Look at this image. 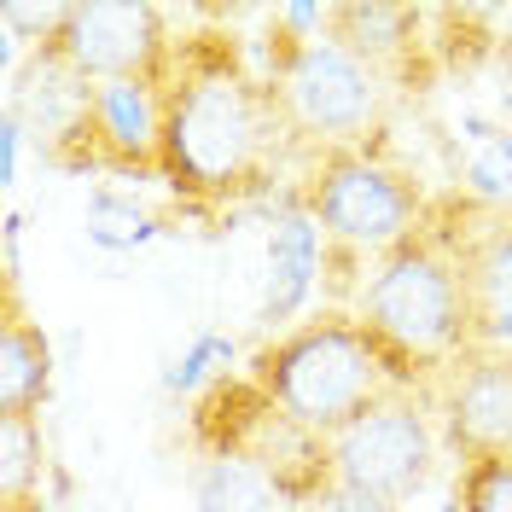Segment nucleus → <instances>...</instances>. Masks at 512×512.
<instances>
[{
	"label": "nucleus",
	"instance_id": "obj_1",
	"mask_svg": "<svg viewBox=\"0 0 512 512\" xmlns=\"http://www.w3.org/2000/svg\"><path fill=\"white\" fill-rule=\"evenodd\" d=\"M297 146L286 99L256 70L233 30H198L175 47L163 82L158 181L192 210L251 204L274 192Z\"/></svg>",
	"mask_w": 512,
	"mask_h": 512
},
{
	"label": "nucleus",
	"instance_id": "obj_2",
	"mask_svg": "<svg viewBox=\"0 0 512 512\" xmlns=\"http://www.w3.org/2000/svg\"><path fill=\"white\" fill-rule=\"evenodd\" d=\"M355 320L373 332L396 390L419 396L425 408L437 402L454 361L478 350L460 262L431 216L367 268V280L355 291Z\"/></svg>",
	"mask_w": 512,
	"mask_h": 512
},
{
	"label": "nucleus",
	"instance_id": "obj_3",
	"mask_svg": "<svg viewBox=\"0 0 512 512\" xmlns=\"http://www.w3.org/2000/svg\"><path fill=\"white\" fill-rule=\"evenodd\" d=\"M256 41H262V70L286 99L291 134L309 158L384 140L396 94L326 35V6H274Z\"/></svg>",
	"mask_w": 512,
	"mask_h": 512
},
{
	"label": "nucleus",
	"instance_id": "obj_4",
	"mask_svg": "<svg viewBox=\"0 0 512 512\" xmlns=\"http://www.w3.org/2000/svg\"><path fill=\"white\" fill-rule=\"evenodd\" d=\"M297 210L320 233V268H332L326 280L338 291V268H373L390 245H402L425 216H431V192L419 175L402 163H390L379 146H338L315 152L303 181H297Z\"/></svg>",
	"mask_w": 512,
	"mask_h": 512
},
{
	"label": "nucleus",
	"instance_id": "obj_5",
	"mask_svg": "<svg viewBox=\"0 0 512 512\" xmlns=\"http://www.w3.org/2000/svg\"><path fill=\"white\" fill-rule=\"evenodd\" d=\"M245 379L256 390H268L274 402H286L303 425H315L326 437L344 431L384 390H396L373 332L344 303L315 309L309 320L286 326L280 338L256 344L251 361H245Z\"/></svg>",
	"mask_w": 512,
	"mask_h": 512
},
{
	"label": "nucleus",
	"instance_id": "obj_6",
	"mask_svg": "<svg viewBox=\"0 0 512 512\" xmlns=\"http://www.w3.org/2000/svg\"><path fill=\"white\" fill-rule=\"evenodd\" d=\"M192 448L239 460L280 489L286 507H332L338 501V448L326 431L303 425L286 402L256 390L245 373H216L192 402Z\"/></svg>",
	"mask_w": 512,
	"mask_h": 512
},
{
	"label": "nucleus",
	"instance_id": "obj_7",
	"mask_svg": "<svg viewBox=\"0 0 512 512\" xmlns=\"http://www.w3.org/2000/svg\"><path fill=\"white\" fill-rule=\"evenodd\" d=\"M431 408L408 390H384L361 414L332 431L338 448V501L344 512H396L437 472V425Z\"/></svg>",
	"mask_w": 512,
	"mask_h": 512
},
{
	"label": "nucleus",
	"instance_id": "obj_8",
	"mask_svg": "<svg viewBox=\"0 0 512 512\" xmlns=\"http://www.w3.org/2000/svg\"><path fill=\"white\" fill-rule=\"evenodd\" d=\"M163 152V88L158 82H94L76 123L47 146V163L76 175L158 181Z\"/></svg>",
	"mask_w": 512,
	"mask_h": 512
},
{
	"label": "nucleus",
	"instance_id": "obj_9",
	"mask_svg": "<svg viewBox=\"0 0 512 512\" xmlns=\"http://www.w3.org/2000/svg\"><path fill=\"white\" fill-rule=\"evenodd\" d=\"M431 222L443 227L448 251L460 262L466 309H472V344L478 350H512V210H495L478 192L454 187L431 198Z\"/></svg>",
	"mask_w": 512,
	"mask_h": 512
},
{
	"label": "nucleus",
	"instance_id": "obj_10",
	"mask_svg": "<svg viewBox=\"0 0 512 512\" xmlns=\"http://www.w3.org/2000/svg\"><path fill=\"white\" fill-rule=\"evenodd\" d=\"M64 53V64L82 82H169L175 70V30L169 12L140 6H64V24L47 35Z\"/></svg>",
	"mask_w": 512,
	"mask_h": 512
},
{
	"label": "nucleus",
	"instance_id": "obj_11",
	"mask_svg": "<svg viewBox=\"0 0 512 512\" xmlns=\"http://www.w3.org/2000/svg\"><path fill=\"white\" fill-rule=\"evenodd\" d=\"M326 35L355 53L379 76L390 94H431L448 70L437 59L431 35V6H402V0H332L326 6Z\"/></svg>",
	"mask_w": 512,
	"mask_h": 512
},
{
	"label": "nucleus",
	"instance_id": "obj_12",
	"mask_svg": "<svg viewBox=\"0 0 512 512\" xmlns=\"http://www.w3.org/2000/svg\"><path fill=\"white\" fill-rule=\"evenodd\" d=\"M431 414H437V437L454 454V466L483 460V454L512 460V350L460 355Z\"/></svg>",
	"mask_w": 512,
	"mask_h": 512
},
{
	"label": "nucleus",
	"instance_id": "obj_13",
	"mask_svg": "<svg viewBox=\"0 0 512 512\" xmlns=\"http://www.w3.org/2000/svg\"><path fill=\"white\" fill-rule=\"evenodd\" d=\"M53 396V344L41 320L24 309V280L18 256L6 239V268H0V414H41Z\"/></svg>",
	"mask_w": 512,
	"mask_h": 512
},
{
	"label": "nucleus",
	"instance_id": "obj_14",
	"mask_svg": "<svg viewBox=\"0 0 512 512\" xmlns=\"http://www.w3.org/2000/svg\"><path fill=\"white\" fill-rule=\"evenodd\" d=\"M192 507L198 512H286L280 489L239 466V460H216V454H198L192 460Z\"/></svg>",
	"mask_w": 512,
	"mask_h": 512
},
{
	"label": "nucleus",
	"instance_id": "obj_15",
	"mask_svg": "<svg viewBox=\"0 0 512 512\" xmlns=\"http://www.w3.org/2000/svg\"><path fill=\"white\" fill-rule=\"evenodd\" d=\"M320 268V239H315V222L309 216H291V222L274 227L268 239V303H262V320H280L309 291V274Z\"/></svg>",
	"mask_w": 512,
	"mask_h": 512
},
{
	"label": "nucleus",
	"instance_id": "obj_16",
	"mask_svg": "<svg viewBox=\"0 0 512 512\" xmlns=\"http://www.w3.org/2000/svg\"><path fill=\"white\" fill-rule=\"evenodd\" d=\"M41 472H47L41 414H0V501L41 495Z\"/></svg>",
	"mask_w": 512,
	"mask_h": 512
},
{
	"label": "nucleus",
	"instance_id": "obj_17",
	"mask_svg": "<svg viewBox=\"0 0 512 512\" xmlns=\"http://www.w3.org/2000/svg\"><path fill=\"white\" fill-rule=\"evenodd\" d=\"M454 512H512V460L483 454L454 466Z\"/></svg>",
	"mask_w": 512,
	"mask_h": 512
},
{
	"label": "nucleus",
	"instance_id": "obj_18",
	"mask_svg": "<svg viewBox=\"0 0 512 512\" xmlns=\"http://www.w3.org/2000/svg\"><path fill=\"white\" fill-rule=\"evenodd\" d=\"M466 192H478L495 210H512V134L483 140V152L472 158V175H466Z\"/></svg>",
	"mask_w": 512,
	"mask_h": 512
},
{
	"label": "nucleus",
	"instance_id": "obj_19",
	"mask_svg": "<svg viewBox=\"0 0 512 512\" xmlns=\"http://www.w3.org/2000/svg\"><path fill=\"white\" fill-rule=\"evenodd\" d=\"M495 70H501V111H507V123H512V30L501 41V53H495Z\"/></svg>",
	"mask_w": 512,
	"mask_h": 512
}]
</instances>
